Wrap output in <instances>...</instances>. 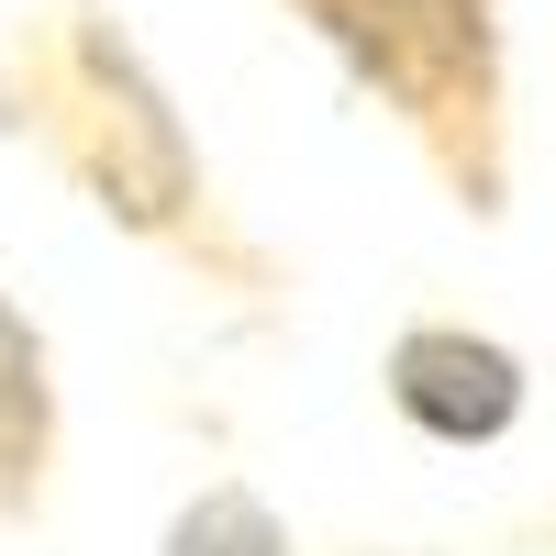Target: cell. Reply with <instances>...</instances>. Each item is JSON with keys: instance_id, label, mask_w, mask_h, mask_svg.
Here are the masks:
<instances>
[{"instance_id": "1", "label": "cell", "mask_w": 556, "mask_h": 556, "mask_svg": "<svg viewBox=\"0 0 556 556\" xmlns=\"http://www.w3.org/2000/svg\"><path fill=\"white\" fill-rule=\"evenodd\" d=\"M312 45L401 123L456 212L501 223L513 201V34L501 0H290Z\"/></svg>"}, {"instance_id": "2", "label": "cell", "mask_w": 556, "mask_h": 556, "mask_svg": "<svg viewBox=\"0 0 556 556\" xmlns=\"http://www.w3.org/2000/svg\"><path fill=\"white\" fill-rule=\"evenodd\" d=\"M23 67H34L23 78V123L89 190V212H112L123 235H146V245H178V256L223 267V245H212V178L190 156V134H178L167 89L146 78V56H134L89 0L78 12H45L23 34Z\"/></svg>"}, {"instance_id": "3", "label": "cell", "mask_w": 556, "mask_h": 556, "mask_svg": "<svg viewBox=\"0 0 556 556\" xmlns=\"http://www.w3.org/2000/svg\"><path fill=\"white\" fill-rule=\"evenodd\" d=\"M379 390L424 445H501L534 401L523 356L501 334H479V323H401L379 356Z\"/></svg>"}, {"instance_id": "4", "label": "cell", "mask_w": 556, "mask_h": 556, "mask_svg": "<svg viewBox=\"0 0 556 556\" xmlns=\"http://www.w3.org/2000/svg\"><path fill=\"white\" fill-rule=\"evenodd\" d=\"M56 434H67L56 356H45L34 312L0 290V523H34L45 513V490H56Z\"/></svg>"}, {"instance_id": "5", "label": "cell", "mask_w": 556, "mask_h": 556, "mask_svg": "<svg viewBox=\"0 0 556 556\" xmlns=\"http://www.w3.org/2000/svg\"><path fill=\"white\" fill-rule=\"evenodd\" d=\"M167 556H290V523H278L245 479H212L201 501H178Z\"/></svg>"}]
</instances>
